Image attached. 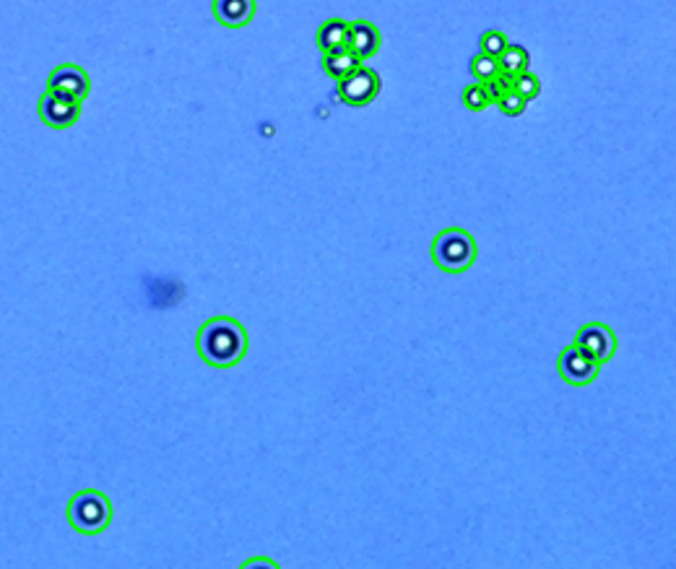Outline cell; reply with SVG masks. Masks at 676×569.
Wrapping results in <instances>:
<instances>
[{"mask_svg":"<svg viewBox=\"0 0 676 569\" xmlns=\"http://www.w3.org/2000/svg\"><path fill=\"white\" fill-rule=\"evenodd\" d=\"M198 354L206 364L229 369L247 354V330L234 317H211L195 338Z\"/></svg>","mask_w":676,"mask_h":569,"instance_id":"obj_1","label":"cell"},{"mask_svg":"<svg viewBox=\"0 0 676 569\" xmlns=\"http://www.w3.org/2000/svg\"><path fill=\"white\" fill-rule=\"evenodd\" d=\"M432 260L445 273H463L474 266L476 242L463 229H445L432 242Z\"/></svg>","mask_w":676,"mask_h":569,"instance_id":"obj_2","label":"cell"},{"mask_svg":"<svg viewBox=\"0 0 676 569\" xmlns=\"http://www.w3.org/2000/svg\"><path fill=\"white\" fill-rule=\"evenodd\" d=\"M112 520L110 499L97 489H84L68 502V523L84 536H97Z\"/></svg>","mask_w":676,"mask_h":569,"instance_id":"obj_3","label":"cell"},{"mask_svg":"<svg viewBox=\"0 0 676 569\" xmlns=\"http://www.w3.org/2000/svg\"><path fill=\"white\" fill-rule=\"evenodd\" d=\"M575 346L596 364H606L614 356V351H617V336L606 325L588 323L578 330Z\"/></svg>","mask_w":676,"mask_h":569,"instance_id":"obj_4","label":"cell"},{"mask_svg":"<svg viewBox=\"0 0 676 569\" xmlns=\"http://www.w3.org/2000/svg\"><path fill=\"white\" fill-rule=\"evenodd\" d=\"M380 76L372 68H359L357 73H351L346 81H341L338 86V99L349 107H367L370 102H375V97L380 94Z\"/></svg>","mask_w":676,"mask_h":569,"instance_id":"obj_5","label":"cell"},{"mask_svg":"<svg viewBox=\"0 0 676 569\" xmlns=\"http://www.w3.org/2000/svg\"><path fill=\"white\" fill-rule=\"evenodd\" d=\"M598 369H601V364H596L593 359H588V356L583 354V351L572 343V346H567L562 354H559L557 359V372L559 377L567 382V385H572V388H583V385H591L593 380L598 377Z\"/></svg>","mask_w":676,"mask_h":569,"instance_id":"obj_6","label":"cell"},{"mask_svg":"<svg viewBox=\"0 0 676 569\" xmlns=\"http://www.w3.org/2000/svg\"><path fill=\"white\" fill-rule=\"evenodd\" d=\"M47 91L58 94V97L73 99V102H84L89 97L91 81L84 68H78V65H60V68L52 71L50 81H47Z\"/></svg>","mask_w":676,"mask_h":569,"instance_id":"obj_7","label":"cell"},{"mask_svg":"<svg viewBox=\"0 0 676 569\" xmlns=\"http://www.w3.org/2000/svg\"><path fill=\"white\" fill-rule=\"evenodd\" d=\"M39 117L50 128H71L73 123H78V117H81V102H73V99L58 97V94L47 91L45 97L39 99Z\"/></svg>","mask_w":676,"mask_h":569,"instance_id":"obj_8","label":"cell"},{"mask_svg":"<svg viewBox=\"0 0 676 569\" xmlns=\"http://www.w3.org/2000/svg\"><path fill=\"white\" fill-rule=\"evenodd\" d=\"M380 45H383V39H380V32H377L375 24H370V21H351L349 50L359 60H370L372 55L380 52Z\"/></svg>","mask_w":676,"mask_h":569,"instance_id":"obj_9","label":"cell"},{"mask_svg":"<svg viewBox=\"0 0 676 569\" xmlns=\"http://www.w3.org/2000/svg\"><path fill=\"white\" fill-rule=\"evenodd\" d=\"M214 16L229 29L250 24L255 16V0H214Z\"/></svg>","mask_w":676,"mask_h":569,"instance_id":"obj_10","label":"cell"},{"mask_svg":"<svg viewBox=\"0 0 676 569\" xmlns=\"http://www.w3.org/2000/svg\"><path fill=\"white\" fill-rule=\"evenodd\" d=\"M362 68V60L354 55L351 50H338V52H325L323 58V71L333 78V81H346L351 73H357Z\"/></svg>","mask_w":676,"mask_h":569,"instance_id":"obj_11","label":"cell"},{"mask_svg":"<svg viewBox=\"0 0 676 569\" xmlns=\"http://www.w3.org/2000/svg\"><path fill=\"white\" fill-rule=\"evenodd\" d=\"M349 26H351V21H344V19L325 21L318 32L320 50L323 52L349 50Z\"/></svg>","mask_w":676,"mask_h":569,"instance_id":"obj_12","label":"cell"},{"mask_svg":"<svg viewBox=\"0 0 676 569\" xmlns=\"http://www.w3.org/2000/svg\"><path fill=\"white\" fill-rule=\"evenodd\" d=\"M500 65H502V76H507V78H510V81H513L515 76H520V73L528 71V65H531V58H528L526 47L510 45L505 50V55H502V58H500Z\"/></svg>","mask_w":676,"mask_h":569,"instance_id":"obj_13","label":"cell"},{"mask_svg":"<svg viewBox=\"0 0 676 569\" xmlns=\"http://www.w3.org/2000/svg\"><path fill=\"white\" fill-rule=\"evenodd\" d=\"M471 73H474V78H476V81H481V84H487V81L500 78L502 76L500 58H492V55H484V52H479V55H474V58H471Z\"/></svg>","mask_w":676,"mask_h":569,"instance_id":"obj_14","label":"cell"},{"mask_svg":"<svg viewBox=\"0 0 676 569\" xmlns=\"http://www.w3.org/2000/svg\"><path fill=\"white\" fill-rule=\"evenodd\" d=\"M479 45H481V52H484V55H492V58H502V55H505L507 47H510V39H507L502 32H497V29H489V32L481 34Z\"/></svg>","mask_w":676,"mask_h":569,"instance_id":"obj_15","label":"cell"},{"mask_svg":"<svg viewBox=\"0 0 676 569\" xmlns=\"http://www.w3.org/2000/svg\"><path fill=\"white\" fill-rule=\"evenodd\" d=\"M463 104H466L471 112L487 110L489 104H492V99H489V94H487V86L481 84V81L466 86V91H463Z\"/></svg>","mask_w":676,"mask_h":569,"instance_id":"obj_16","label":"cell"},{"mask_svg":"<svg viewBox=\"0 0 676 569\" xmlns=\"http://www.w3.org/2000/svg\"><path fill=\"white\" fill-rule=\"evenodd\" d=\"M513 89L518 91L520 97L531 102V99H536L541 94V81L533 76L531 71H526V73H520V76L513 78Z\"/></svg>","mask_w":676,"mask_h":569,"instance_id":"obj_17","label":"cell"},{"mask_svg":"<svg viewBox=\"0 0 676 569\" xmlns=\"http://www.w3.org/2000/svg\"><path fill=\"white\" fill-rule=\"evenodd\" d=\"M497 107H500L502 115H507V117H518V115H523V112H526L528 99L520 97L518 91H515L513 86H510V89L505 91V97H502L500 102H497Z\"/></svg>","mask_w":676,"mask_h":569,"instance_id":"obj_18","label":"cell"}]
</instances>
